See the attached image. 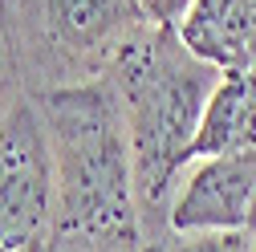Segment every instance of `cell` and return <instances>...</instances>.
Wrapping results in <instances>:
<instances>
[{
  "label": "cell",
  "mask_w": 256,
  "mask_h": 252,
  "mask_svg": "<svg viewBox=\"0 0 256 252\" xmlns=\"http://www.w3.org/2000/svg\"><path fill=\"white\" fill-rule=\"evenodd\" d=\"M53 154V244L49 252H146L134 154L110 74L37 90Z\"/></svg>",
  "instance_id": "cell-1"
},
{
  "label": "cell",
  "mask_w": 256,
  "mask_h": 252,
  "mask_svg": "<svg viewBox=\"0 0 256 252\" xmlns=\"http://www.w3.org/2000/svg\"><path fill=\"white\" fill-rule=\"evenodd\" d=\"M106 74L122 102L138 200L146 212H158L179 171L191 163L204 110L224 82V70L191 53L179 28L146 24L118 49Z\"/></svg>",
  "instance_id": "cell-2"
},
{
  "label": "cell",
  "mask_w": 256,
  "mask_h": 252,
  "mask_svg": "<svg viewBox=\"0 0 256 252\" xmlns=\"http://www.w3.org/2000/svg\"><path fill=\"white\" fill-rule=\"evenodd\" d=\"M12 16L37 90L102 78L118 49L150 24L138 0H12Z\"/></svg>",
  "instance_id": "cell-3"
},
{
  "label": "cell",
  "mask_w": 256,
  "mask_h": 252,
  "mask_svg": "<svg viewBox=\"0 0 256 252\" xmlns=\"http://www.w3.org/2000/svg\"><path fill=\"white\" fill-rule=\"evenodd\" d=\"M53 154L33 98L0 118V252H49L53 244Z\"/></svg>",
  "instance_id": "cell-4"
},
{
  "label": "cell",
  "mask_w": 256,
  "mask_h": 252,
  "mask_svg": "<svg viewBox=\"0 0 256 252\" xmlns=\"http://www.w3.org/2000/svg\"><path fill=\"white\" fill-rule=\"evenodd\" d=\"M256 212V146L200 159L183 192L167 208V232H224L248 228Z\"/></svg>",
  "instance_id": "cell-5"
},
{
  "label": "cell",
  "mask_w": 256,
  "mask_h": 252,
  "mask_svg": "<svg viewBox=\"0 0 256 252\" xmlns=\"http://www.w3.org/2000/svg\"><path fill=\"white\" fill-rule=\"evenodd\" d=\"M179 37L224 74L256 70V0H196Z\"/></svg>",
  "instance_id": "cell-6"
},
{
  "label": "cell",
  "mask_w": 256,
  "mask_h": 252,
  "mask_svg": "<svg viewBox=\"0 0 256 252\" xmlns=\"http://www.w3.org/2000/svg\"><path fill=\"white\" fill-rule=\"evenodd\" d=\"M248 146H256V70L224 74V82L216 86L204 110L196 146H191V163L248 150Z\"/></svg>",
  "instance_id": "cell-7"
},
{
  "label": "cell",
  "mask_w": 256,
  "mask_h": 252,
  "mask_svg": "<svg viewBox=\"0 0 256 252\" xmlns=\"http://www.w3.org/2000/svg\"><path fill=\"white\" fill-rule=\"evenodd\" d=\"M24 57L16 41V16H12V0H0V118H4L24 94Z\"/></svg>",
  "instance_id": "cell-8"
},
{
  "label": "cell",
  "mask_w": 256,
  "mask_h": 252,
  "mask_svg": "<svg viewBox=\"0 0 256 252\" xmlns=\"http://www.w3.org/2000/svg\"><path fill=\"white\" fill-rule=\"evenodd\" d=\"M150 252H252L248 228H224V232H183L163 244H150Z\"/></svg>",
  "instance_id": "cell-9"
},
{
  "label": "cell",
  "mask_w": 256,
  "mask_h": 252,
  "mask_svg": "<svg viewBox=\"0 0 256 252\" xmlns=\"http://www.w3.org/2000/svg\"><path fill=\"white\" fill-rule=\"evenodd\" d=\"M138 4H142V16H146L150 24H158V28H179L196 0H138Z\"/></svg>",
  "instance_id": "cell-10"
},
{
  "label": "cell",
  "mask_w": 256,
  "mask_h": 252,
  "mask_svg": "<svg viewBox=\"0 0 256 252\" xmlns=\"http://www.w3.org/2000/svg\"><path fill=\"white\" fill-rule=\"evenodd\" d=\"M248 232H252V252H256V212H252V224H248Z\"/></svg>",
  "instance_id": "cell-11"
},
{
  "label": "cell",
  "mask_w": 256,
  "mask_h": 252,
  "mask_svg": "<svg viewBox=\"0 0 256 252\" xmlns=\"http://www.w3.org/2000/svg\"><path fill=\"white\" fill-rule=\"evenodd\" d=\"M146 252H150V248H146Z\"/></svg>",
  "instance_id": "cell-12"
}]
</instances>
